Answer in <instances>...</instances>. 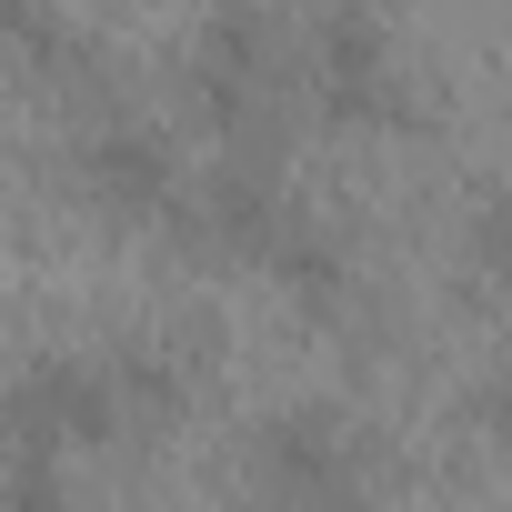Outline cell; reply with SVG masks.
<instances>
[{
    "label": "cell",
    "instance_id": "cell-1",
    "mask_svg": "<svg viewBox=\"0 0 512 512\" xmlns=\"http://www.w3.org/2000/svg\"><path fill=\"white\" fill-rule=\"evenodd\" d=\"M292 91H302V31L272 11V0H211L191 21V101L211 111L221 141L272 151L262 131L282 121Z\"/></svg>",
    "mask_w": 512,
    "mask_h": 512
},
{
    "label": "cell",
    "instance_id": "cell-2",
    "mask_svg": "<svg viewBox=\"0 0 512 512\" xmlns=\"http://www.w3.org/2000/svg\"><path fill=\"white\" fill-rule=\"evenodd\" d=\"M241 472L272 512H362L372 492V442L332 402H272L241 432Z\"/></svg>",
    "mask_w": 512,
    "mask_h": 512
},
{
    "label": "cell",
    "instance_id": "cell-3",
    "mask_svg": "<svg viewBox=\"0 0 512 512\" xmlns=\"http://www.w3.org/2000/svg\"><path fill=\"white\" fill-rule=\"evenodd\" d=\"M131 412H121V372L111 352H21L0 362V452H101L121 442Z\"/></svg>",
    "mask_w": 512,
    "mask_h": 512
},
{
    "label": "cell",
    "instance_id": "cell-4",
    "mask_svg": "<svg viewBox=\"0 0 512 512\" xmlns=\"http://www.w3.org/2000/svg\"><path fill=\"white\" fill-rule=\"evenodd\" d=\"M302 101L332 131H392L402 121V41L382 0H322L302 21Z\"/></svg>",
    "mask_w": 512,
    "mask_h": 512
},
{
    "label": "cell",
    "instance_id": "cell-5",
    "mask_svg": "<svg viewBox=\"0 0 512 512\" xmlns=\"http://www.w3.org/2000/svg\"><path fill=\"white\" fill-rule=\"evenodd\" d=\"M71 181L101 221H181V201H191V161L151 121H91L71 141Z\"/></svg>",
    "mask_w": 512,
    "mask_h": 512
},
{
    "label": "cell",
    "instance_id": "cell-6",
    "mask_svg": "<svg viewBox=\"0 0 512 512\" xmlns=\"http://www.w3.org/2000/svg\"><path fill=\"white\" fill-rule=\"evenodd\" d=\"M302 201L272 181V151H221L211 171H191V201H181V241L191 251H211V262H241V272H262V251L282 241V221H292Z\"/></svg>",
    "mask_w": 512,
    "mask_h": 512
},
{
    "label": "cell",
    "instance_id": "cell-7",
    "mask_svg": "<svg viewBox=\"0 0 512 512\" xmlns=\"http://www.w3.org/2000/svg\"><path fill=\"white\" fill-rule=\"evenodd\" d=\"M262 282H272V292H292L302 312H322V322H332V312L352 302V241H342L332 221L292 211V221H282V241L262 251Z\"/></svg>",
    "mask_w": 512,
    "mask_h": 512
},
{
    "label": "cell",
    "instance_id": "cell-8",
    "mask_svg": "<svg viewBox=\"0 0 512 512\" xmlns=\"http://www.w3.org/2000/svg\"><path fill=\"white\" fill-rule=\"evenodd\" d=\"M0 61H21L41 81H91V31L61 0H0Z\"/></svg>",
    "mask_w": 512,
    "mask_h": 512
},
{
    "label": "cell",
    "instance_id": "cell-9",
    "mask_svg": "<svg viewBox=\"0 0 512 512\" xmlns=\"http://www.w3.org/2000/svg\"><path fill=\"white\" fill-rule=\"evenodd\" d=\"M111 372H121V412H131V432H161V422H181V402H191V372H181L171 352H111Z\"/></svg>",
    "mask_w": 512,
    "mask_h": 512
},
{
    "label": "cell",
    "instance_id": "cell-10",
    "mask_svg": "<svg viewBox=\"0 0 512 512\" xmlns=\"http://www.w3.org/2000/svg\"><path fill=\"white\" fill-rule=\"evenodd\" d=\"M0 512H81L61 452H0Z\"/></svg>",
    "mask_w": 512,
    "mask_h": 512
},
{
    "label": "cell",
    "instance_id": "cell-11",
    "mask_svg": "<svg viewBox=\"0 0 512 512\" xmlns=\"http://www.w3.org/2000/svg\"><path fill=\"white\" fill-rule=\"evenodd\" d=\"M462 251H472V272L512 302V191H482L472 221H462Z\"/></svg>",
    "mask_w": 512,
    "mask_h": 512
},
{
    "label": "cell",
    "instance_id": "cell-12",
    "mask_svg": "<svg viewBox=\"0 0 512 512\" xmlns=\"http://www.w3.org/2000/svg\"><path fill=\"white\" fill-rule=\"evenodd\" d=\"M472 432H482V442L512 462V362H492V372L472 382Z\"/></svg>",
    "mask_w": 512,
    "mask_h": 512
}]
</instances>
